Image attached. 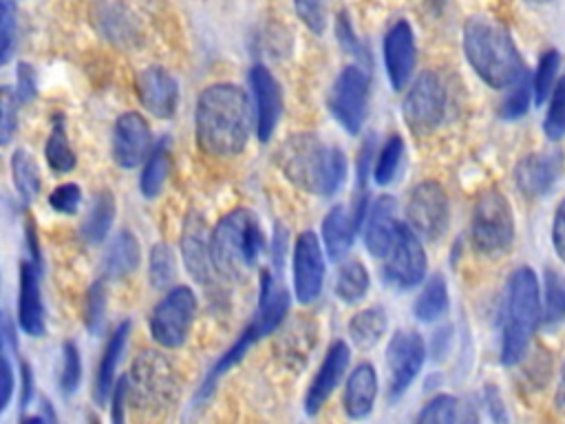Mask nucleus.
<instances>
[{
  "label": "nucleus",
  "mask_w": 565,
  "mask_h": 424,
  "mask_svg": "<svg viewBox=\"0 0 565 424\" xmlns=\"http://www.w3.org/2000/svg\"><path fill=\"white\" fill-rule=\"evenodd\" d=\"M252 115L245 91L221 82L203 88L196 99L194 130L199 148L212 157H234L249 139Z\"/></svg>",
  "instance_id": "nucleus-1"
},
{
  "label": "nucleus",
  "mask_w": 565,
  "mask_h": 424,
  "mask_svg": "<svg viewBox=\"0 0 565 424\" xmlns=\"http://www.w3.org/2000/svg\"><path fill=\"white\" fill-rule=\"evenodd\" d=\"M282 174L300 190L316 197H331L347 177V157L316 132H296L278 150Z\"/></svg>",
  "instance_id": "nucleus-2"
},
{
  "label": "nucleus",
  "mask_w": 565,
  "mask_h": 424,
  "mask_svg": "<svg viewBox=\"0 0 565 424\" xmlns=\"http://www.w3.org/2000/svg\"><path fill=\"white\" fill-rule=\"evenodd\" d=\"M463 55L472 71L492 88L508 91L527 75L525 62L503 24L475 15L463 24Z\"/></svg>",
  "instance_id": "nucleus-3"
},
{
  "label": "nucleus",
  "mask_w": 565,
  "mask_h": 424,
  "mask_svg": "<svg viewBox=\"0 0 565 424\" xmlns=\"http://www.w3.org/2000/svg\"><path fill=\"white\" fill-rule=\"evenodd\" d=\"M263 250L260 223L247 208L227 212L210 232L212 265L230 280H243L258 263Z\"/></svg>",
  "instance_id": "nucleus-4"
},
{
  "label": "nucleus",
  "mask_w": 565,
  "mask_h": 424,
  "mask_svg": "<svg viewBox=\"0 0 565 424\" xmlns=\"http://www.w3.org/2000/svg\"><path fill=\"white\" fill-rule=\"evenodd\" d=\"M541 320L539 278L530 267H519L508 280L505 322L501 331V362L512 367L525 356Z\"/></svg>",
  "instance_id": "nucleus-5"
},
{
  "label": "nucleus",
  "mask_w": 565,
  "mask_h": 424,
  "mask_svg": "<svg viewBox=\"0 0 565 424\" xmlns=\"http://www.w3.org/2000/svg\"><path fill=\"white\" fill-rule=\"evenodd\" d=\"M470 239L479 254L499 256L514 241V214L510 201L494 188L483 190L472 208Z\"/></svg>",
  "instance_id": "nucleus-6"
},
{
  "label": "nucleus",
  "mask_w": 565,
  "mask_h": 424,
  "mask_svg": "<svg viewBox=\"0 0 565 424\" xmlns=\"http://www.w3.org/2000/svg\"><path fill=\"white\" fill-rule=\"evenodd\" d=\"M128 380V395L137 411H161L168 409L177 398V375L172 364L154 353L143 351L135 358Z\"/></svg>",
  "instance_id": "nucleus-7"
},
{
  "label": "nucleus",
  "mask_w": 565,
  "mask_h": 424,
  "mask_svg": "<svg viewBox=\"0 0 565 424\" xmlns=\"http://www.w3.org/2000/svg\"><path fill=\"white\" fill-rule=\"evenodd\" d=\"M196 314V296L190 287H172L150 314V336L166 349H177L188 340Z\"/></svg>",
  "instance_id": "nucleus-8"
},
{
  "label": "nucleus",
  "mask_w": 565,
  "mask_h": 424,
  "mask_svg": "<svg viewBox=\"0 0 565 424\" xmlns=\"http://www.w3.org/2000/svg\"><path fill=\"white\" fill-rule=\"evenodd\" d=\"M402 113L413 132L426 135L435 130L446 113L444 80L435 71L419 73L404 97Z\"/></svg>",
  "instance_id": "nucleus-9"
},
{
  "label": "nucleus",
  "mask_w": 565,
  "mask_h": 424,
  "mask_svg": "<svg viewBox=\"0 0 565 424\" xmlns=\"http://www.w3.org/2000/svg\"><path fill=\"white\" fill-rule=\"evenodd\" d=\"M450 221L446 190L437 181L417 183L406 201V225L426 241H437Z\"/></svg>",
  "instance_id": "nucleus-10"
},
{
  "label": "nucleus",
  "mask_w": 565,
  "mask_h": 424,
  "mask_svg": "<svg viewBox=\"0 0 565 424\" xmlns=\"http://www.w3.org/2000/svg\"><path fill=\"white\" fill-rule=\"evenodd\" d=\"M369 102V75L360 66H344L329 93V110L351 135H358Z\"/></svg>",
  "instance_id": "nucleus-11"
},
{
  "label": "nucleus",
  "mask_w": 565,
  "mask_h": 424,
  "mask_svg": "<svg viewBox=\"0 0 565 424\" xmlns=\"http://www.w3.org/2000/svg\"><path fill=\"white\" fill-rule=\"evenodd\" d=\"M382 258L384 278L393 287H415L426 274V252L422 247V239L406 223L397 225V232Z\"/></svg>",
  "instance_id": "nucleus-12"
},
{
  "label": "nucleus",
  "mask_w": 565,
  "mask_h": 424,
  "mask_svg": "<svg viewBox=\"0 0 565 424\" xmlns=\"http://www.w3.org/2000/svg\"><path fill=\"white\" fill-rule=\"evenodd\" d=\"M426 358V344L417 331L399 329L391 336L386 347V369H388V398H399L422 371Z\"/></svg>",
  "instance_id": "nucleus-13"
},
{
  "label": "nucleus",
  "mask_w": 565,
  "mask_h": 424,
  "mask_svg": "<svg viewBox=\"0 0 565 424\" xmlns=\"http://www.w3.org/2000/svg\"><path fill=\"white\" fill-rule=\"evenodd\" d=\"M324 283V252L318 236L307 230L294 243V294L298 303H313Z\"/></svg>",
  "instance_id": "nucleus-14"
},
{
  "label": "nucleus",
  "mask_w": 565,
  "mask_h": 424,
  "mask_svg": "<svg viewBox=\"0 0 565 424\" xmlns=\"http://www.w3.org/2000/svg\"><path fill=\"white\" fill-rule=\"evenodd\" d=\"M152 148V132L146 117L128 110L117 117L113 128V159L119 168H137Z\"/></svg>",
  "instance_id": "nucleus-15"
},
{
  "label": "nucleus",
  "mask_w": 565,
  "mask_h": 424,
  "mask_svg": "<svg viewBox=\"0 0 565 424\" xmlns=\"http://www.w3.org/2000/svg\"><path fill=\"white\" fill-rule=\"evenodd\" d=\"M563 174L561 150H541L525 155L514 168V183L525 197L547 194Z\"/></svg>",
  "instance_id": "nucleus-16"
},
{
  "label": "nucleus",
  "mask_w": 565,
  "mask_h": 424,
  "mask_svg": "<svg viewBox=\"0 0 565 424\" xmlns=\"http://www.w3.org/2000/svg\"><path fill=\"white\" fill-rule=\"evenodd\" d=\"M181 258L188 274L196 283L207 285L212 280L214 265H212V252H210V232L199 212H190L183 221Z\"/></svg>",
  "instance_id": "nucleus-17"
},
{
  "label": "nucleus",
  "mask_w": 565,
  "mask_h": 424,
  "mask_svg": "<svg viewBox=\"0 0 565 424\" xmlns=\"http://www.w3.org/2000/svg\"><path fill=\"white\" fill-rule=\"evenodd\" d=\"M249 84H252V95L256 106V137L260 141H269L282 110L280 86L271 75V71L263 64H256L249 71Z\"/></svg>",
  "instance_id": "nucleus-18"
},
{
  "label": "nucleus",
  "mask_w": 565,
  "mask_h": 424,
  "mask_svg": "<svg viewBox=\"0 0 565 424\" xmlns=\"http://www.w3.org/2000/svg\"><path fill=\"white\" fill-rule=\"evenodd\" d=\"M137 97L148 113L170 119L179 106V84L166 68L150 66L137 75Z\"/></svg>",
  "instance_id": "nucleus-19"
},
{
  "label": "nucleus",
  "mask_w": 565,
  "mask_h": 424,
  "mask_svg": "<svg viewBox=\"0 0 565 424\" xmlns=\"http://www.w3.org/2000/svg\"><path fill=\"white\" fill-rule=\"evenodd\" d=\"M384 66L395 91H402L413 77L415 38L406 20H397L384 35Z\"/></svg>",
  "instance_id": "nucleus-20"
},
{
  "label": "nucleus",
  "mask_w": 565,
  "mask_h": 424,
  "mask_svg": "<svg viewBox=\"0 0 565 424\" xmlns=\"http://www.w3.org/2000/svg\"><path fill=\"white\" fill-rule=\"evenodd\" d=\"M347 367H349V347L344 340H335L329 347L318 373L313 375V380L307 389V395H305V413L307 415H316L322 409V404L329 400V395L342 380Z\"/></svg>",
  "instance_id": "nucleus-21"
},
{
  "label": "nucleus",
  "mask_w": 565,
  "mask_h": 424,
  "mask_svg": "<svg viewBox=\"0 0 565 424\" xmlns=\"http://www.w3.org/2000/svg\"><path fill=\"white\" fill-rule=\"evenodd\" d=\"M18 325L29 336L44 333V305L40 289V265L35 261L20 263L18 289Z\"/></svg>",
  "instance_id": "nucleus-22"
},
{
  "label": "nucleus",
  "mask_w": 565,
  "mask_h": 424,
  "mask_svg": "<svg viewBox=\"0 0 565 424\" xmlns=\"http://www.w3.org/2000/svg\"><path fill=\"white\" fill-rule=\"evenodd\" d=\"M364 245L373 256H384L395 232H397V203L393 197L382 194L371 208L364 212Z\"/></svg>",
  "instance_id": "nucleus-23"
},
{
  "label": "nucleus",
  "mask_w": 565,
  "mask_h": 424,
  "mask_svg": "<svg viewBox=\"0 0 565 424\" xmlns=\"http://www.w3.org/2000/svg\"><path fill=\"white\" fill-rule=\"evenodd\" d=\"M375 398H377L375 369L369 362H362L347 378L344 398H342L347 415L353 420L366 417L375 404Z\"/></svg>",
  "instance_id": "nucleus-24"
},
{
  "label": "nucleus",
  "mask_w": 565,
  "mask_h": 424,
  "mask_svg": "<svg viewBox=\"0 0 565 424\" xmlns=\"http://www.w3.org/2000/svg\"><path fill=\"white\" fill-rule=\"evenodd\" d=\"M360 227L355 214L351 216L342 205H335L327 212V216L322 219V243L324 250L331 258H342L351 243H353V234Z\"/></svg>",
  "instance_id": "nucleus-25"
},
{
  "label": "nucleus",
  "mask_w": 565,
  "mask_h": 424,
  "mask_svg": "<svg viewBox=\"0 0 565 424\" xmlns=\"http://www.w3.org/2000/svg\"><path fill=\"white\" fill-rule=\"evenodd\" d=\"M141 263V250L132 232L121 230L106 247L104 274L106 278H124L132 274Z\"/></svg>",
  "instance_id": "nucleus-26"
},
{
  "label": "nucleus",
  "mask_w": 565,
  "mask_h": 424,
  "mask_svg": "<svg viewBox=\"0 0 565 424\" xmlns=\"http://www.w3.org/2000/svg\"><path fill=\"white\" fill-rule=\"evenodd\" d=\"M128 331H130V322H121L108 338L106 349L102 353L99 367H97V375H95V400L99 404L106 402V398L110 395L113 389V380H115V369L119 364V358L126 349V340H128Z\"/></svg>",
  "instance_id": "nucleus-27"
},
{
  "label": "nucleus",
  "mask_w": 565,
  "mask_h": 424,
  "mask_svg": "<svg viewBox=\"0 0 565 424\" xmlns=\"http://www.w3.org/2000/svg\"><path fill=\"white\" fill-rule=\"evenodd\" d=\"M115 210H117L115 197L110 190H102L95 194L90 210L79 227V236L86 245H97L106 239V234L115 221Z\"/></svg>",
  "instance_id": "nucleus-28"
},
{
  "label": "nucleus",
  "mask_w": 565,
  "mask_h": 424,
  "mask_svg": "<svg viewBox=\"0 0 565 424\" xmlns=\"http://www.w3.org/2000/svg\"><path fill=\"white\" fill-rule=\"evenodd\" d=\"M386 311L382 307H369L358 311L349 322V338L358 349H371L386 333Z\"/></svg>",
  "instance_id": "nucleus-29"
},
{
  "label": "nucleus",
  "mask_w": 565,
  "mask_h": 424,
  "mask_svg": "<svg viewBox=\"0 0 565 424\" xmlns=\"http://www.w3.org/2000/svg\"><path fill=\"white\" fill-rule=\"evenodd\" d=\"M44 157H46L49 168L60 174L71 172L75 168V152L71 148L62 115H55L51 121V132H49L46 146H44Z\"/></svg>",
  "instance_id": "nucleus-30"
},
{
  "label": "nucleus",
  "mask_w": 565,
  "mask_h": 424,
  "mask_svg": "<svg viewBox=\"0 0 565 424\" xmlns=\"http://www.w3.org/2000/svg\"><path fill=\"white\" fill-rule=\"evenodd\" d=\"M11 177H13V188L20 194V199L31 203L40 192L42 179H40V168L35 163V157L29 150L18 148L11 155Z\"/></svg>",
  "instance_id": "nucleus-31"
},
{
  "label": "nucleus",
  "mask_w": 565,
  "mask_h": 424,
  "mask_svg": "<svg viewBox=\"0 0 565 424\" xmlns=\"http://www.w3.org/2000/svg\"><path fill=\"white\" fill-rule=\"evenodd\" d=\"M369 283H371V278H369L366 267L360 261H347L340 265V269L335 274L333 292L342 303L353 305L366 296Z\"/></svg>",
  "instance_id": "nucleus-32"
},
{
  "label": "nucleus",
  "mask_w": 565,
  "mask_h": 424,
  "mask_svg": "<svg viewBox=\"0 0 565 424\" xmlns=\"http://www.w3.org/2000/svg\"><path fill=\"white\" fill-rule=\"evenodd\" d=\"M448 303L450 300H448L446 280H444L441 274H435L433 278H428V283L419 292V296L413 305V314L422 322H433V320L441 318L448 311Z\"/></svg>",
  "instance_id": "nucleus-33"
},
{
  "label": "nucleus",
  "mask_w": 565,
  "mask_h": 424,
  "mask_svg": "<svg viewBox=\"0 0 565 424\" xmlns=\"http://www.w3.org/2000/svg\"><path fill=\"white\" fill-rule=\"evenodd\" d=\"M168 161H170L168 139H161L150 150V155L146 157L143 170H141V177H139V190L146 199H154L161 192L163 181L168 177Z\"/></svg>",
  "instance_id": "nucleus-34"
},
{
  "label": "nucleus",
  "mask_w": 565,
  "mask_h": 424,
  "mask_svg": "<svg viewBox=\"0 0 565 424\" xmlns=\"http://www.w3.org/2000/svg\"><path fill=\"white\" fill-rule=\"evenodd\" d=\"M468 413L463 411V404L455 395H437L433 398L422 413L417 415V422L422 424H455L463 422Z\"/></svg>",
  "instance_id": "nucleus-35"
},
{
  "label": "nucleus",
  "mask_w": 565,
  "mask_h": 424,
  "mask_svg": "<svg viewBox=\"0 0 565 424\" xmlns=\"http://www.w3.org/2000/svg\"><path fill=\"white\" fill-rule=\"evenodd\" d=\"M565 318V274L556 269L545 272V300H543V320L556 325Z\"/></svg>",
  "instance_id": "nucleus-36"
},
{
  "label": "nucleus",
  "mask_w": 565,
  "mask_h": 424,
  "mask_svg": "<svg viewBox=\"0 0 565 424\" xmlns=\"http://www.w3.org/2000/svg\"><path fill=\"white\" fill-rule=\"evenodd\" d=\"M404 157V141L402 137L393 135L386 139V144L382 146V150L375 157V166H373V179L380 186H386L393 181V177L397 174L399 161Z\"/></svg>",
  "instance_id": "nucleus-37"
},
{
  "label": "nucleus",
  "mask_w": 565,
  "mask_h": 424,
  "mask_svg": "<svg viewBox=\"0 0 565 424\" xmlns=\"http://www.w3.org/2000/svg\"><path fill=\"white\" fill-rule=\"evenodd\" d=\"M558 66H561V55L558 51H545L539 60V66L534 71V77H532V97L536 104H543L554 84H556V73H558Z\"/></svg>",
  "instance_id": "nucleus-38"
},
{
  "label": "nucleus",
  "mask_w": 565,
  "mask_h": 424,
  "mask_svg": "<svg viewBox=\"0 0 565 424\" xmlns=\"http://www.w3.org/2000/svg\"><path fill=\"white\" fill-rule=\"evenodd\" d=\"M148 278L154 289H161L174 278V254L166 243H157L148 256Z\"/></svg>",
  "instance_id": "nucleus-39"
},
{
  "label": "nucleus",
  "mask_w": 565,
  "mask_h": 424,
  "mask_svg": "<svg viewBox=\"0 0 565 424\" xmlns=\"http://www.w3.org/2000/svg\"><path fill=\"white\" fill-rule=\"evenodd\" d=\"M543 130L554 141L565 137V77H561L550 93V106L543 121Z\"/></svg>",
  "instance_id": "nucleus-40"
},
{
  "label": "nucleus",
  "mask_w": 565,
  "mask_h": 424,
  "mask_svg": "<svg viewBox=\"0 0 565 424\" xmlns=\"http://www.w3.org/2000/svg\"><path fill=\"white\" fill-rule=\"evenodd\" d=\"M18 4L15 0H0V66H4L15 49Z\"/></svg>",
  "instance_id": "nucleus-41"
},
{
  "label": "nucleus",
  "mask_w": 565,
  "mask_h": 424,
  "mask_svg": "<svg viewBox=\"0 0 565 424\" xmlns=\"http://www.w3.org/2000/svg\"><path fill=\"white\" fill-rule=\"evenodd\" d=\"M106 287L102 280H95L86 292V307H84V322L86 329L93 336H99L104 329V316H106Z\"/></svg>",
  "instance_id": "nucleus-42"
},
{
  "label": "nucleus",
  "mask_w": 565,
  "mask_h": 424,
  "mask_svg": "<svg viewBox=\"0 0 565 424\" xmlns=\"http://www.w3.org/2000/svg\"><path fill=\"white\" fill-rule=\"evenodd\" d=\"M82 380V358L79 349L73 340H66L62 344V373H60V389L68 395L75 393Z\"/></svg>",
  "instance_id": "nucleus-43"
},
{
  "label": "nucleus",
  "mask_w": 565,
  "mask_h": 424,
  "mask_svg": "<svg viewBox=\"0 0 565 424\" xmlns=\"http://www.w3.org/2000/svg\"><path fill=\"white\" fill-rule=\"evenodd\" d=\"M18 128V95L9 86H0V146H7Z\"/></svg>",
  "instance_id": "nucleus-44"
},
{
  "label": "nucleus",
  "mask_w": 565,
  "mask_h": 424,
  "mask_svg": "<svg viewBox=\"0 0 565 424\" xmlns=\"http://www.w3.org/2000/svg\"><path fill=\"white\" fill-rule=\"evenodd\" d=\"M508 91H510V93H508V97H505L503 104H501V117H505V119H516V117L525 115V110H527V106H530L532 82H530L527 75H525L521 82H516V84L510 86Z\"/></svg>",
  "instance_id": "nucleus-45"
},
{
  "label": "nucleus",
  "mask_w": 565,
  "mask_h": 424,
  "mask_svg": "<svg viewBox=\"0 0 565 424\" xmlns=\"http://www.w3.org/2000/svg\"><path fill=\"white\" fill-rule=\"evenodd\" d=\"M296 13L302 24L313 33H324L327 29V0H294Z\"/></svg>",
  "instance_id": "nucleus-46"
},
{
  "label": "nucleus",
  "mask_w": 565,
  "mask_h": 424,
  "mask_svg": "<svg viewBox=\"0 0 565 424\" xmlns=\"http://www.w3.org/2000/svg\"><path fill=\"white\" fill-rule=\"evenodd\" d=\"M82 203V188L77 183H60L49 194V205L60 214H75Z\"/></svg>",
  "instance_id": "nucleus-47"
},
{
  "label": "nucleus",
  "mask_w": 565,
  "mask_h": 424,
  "mask_svg": "<svg viewBox=\"0 0 565 424\" xmlns=\"http://www.w3.org/2000/svg\"><path fill=\"white\" fill-rule=\"evenodd\" d=\"M38 93L35 88V71L31 64L26 62H20L18 64V71H15V95H18V102H29L33 99Z\"/></svg>",
  "instance_id": "nucleus-48"
},
{
  "label": "nucleus",
  "mask_w": 565,
  "mask_h": 424,
  "mask_svg": "<svg viewBox=\"0 0 565 424\" xmlns=\"http://www.w3.org/2000/svg\"><path fill=\"white\" fill-rule=\"evenodd\" d=\"M13 386H15V375H13L11 362L7 360V356L2 353V347H0V413L7 409V404L13 395Z\"/></svg>",
  "instance_id": "nucleus-49"
},
{
  "label": "nucleus",
  "mask_w": 565,
  "mask_h": 424,
  "mask_svg": "<svg viewBox=\"0 0 565 424\" xmlns=\"http://www.w3.org/2000/svg\"><path fill=\"white\" fill-rule=\"evenodd\" d=\"M552 245L558 258L565 263V199L558 203L552 221Z\"/></svg>",
  "instance_id": "nucleus-50"
},
{
  "label": "nucleus",
  "mask_w": 565,
  "mask_h": 424,
  "mask_svg": "<svg viewBox=\"0 0 565 424\" xmlns=\"http://www.w3.org/2000/svg\"><path fill=\"white\" fill-rule=\"evenodd\" d=\"M110 417L115 424L124 422V404H126V398H128V380L126 375L117 380V384L110 389Z\"/></svg>",
  "instance_id": "nucleus-51"
},
{
  "label": "nucleus",
  "mask_w": 565,
  "mask_h": 424,
  "mask_svg": "<svg viewBox=\"0 0 565 424\" xmlns=\"http://www.w3.org/2000/svg\"><path fill=\"white\" fill-rule=\"evenodd\" d=\"M486 404L490 406L494 420H503V417H505L503 400H501V395H499V391H497L494 386H488V389H486Z\"/></svg>",
  "instance_id": "nucleus-52"
},
{
  "label": "nucleus",
  "mask_w": 565,
  "mask_h": 424,
  "mask_svg": "<svg viewBox=\"0 0 565 424\" xmlns=\"http://www.w3.org/2000/svg\"><path fill=\"white\" fill-rule=\"evenodd\" d=\"M33 393V380H31V369L26 362H22V404H29Z\"/></svg>",
  "instance_id": "nucleus-53"
},
{
  "label": "nucleus",
  "mask_w": 565,
  "mask_h": 424,
  "mask_svg": "<svg viewBox=\"0 0 565 424\" xmlns=\"http://www.w3.org/2000/svg\"><path fill=\"white\" fill-rule=\"evenodd\" d=\"M554 402L565 413V360H563V367H561V380H558V386H556Z\"/></svg>",
  "instance_id": "nucleus-54"
},
{
  "label": "nucleus",
  "mask_w": 565,
  "mask_h": 424,
  "mask_svg": "<svg viewBox=\"0 0 565 424\" xmlns=\"http://www.w3.org/2000/svg\"><path fill=\"white\" fill-rule=\"evenodd\" d=\"M527 2H532V4H550L554 0H527Z\"/></svg>",
  "instance_id": "nucleus-55"
},
{
  "label": "nucleus",
  "mask_w": 565,
  "mask_h": 424,
  "mask_svg": "<svg viewBox=\"0 0 565 424\" xmlns=\"http://www.w3.org/2000/svg\"><path fill=\"white\" fill-rule=\"evenodd\" d=\"M0 347H2V318H0Z\"/></svg>",
  "instance_id": "nucleus-56"
}]
</instances>
